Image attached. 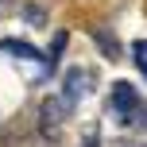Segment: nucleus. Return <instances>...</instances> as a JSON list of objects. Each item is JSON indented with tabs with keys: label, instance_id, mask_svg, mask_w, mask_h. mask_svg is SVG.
Wrapping results in <instances>:
<instances>
[{
	"label": "nucleus",
	"instance_id": "1",
	"mask_svg": "<svg viewBox=\"0 0 147 147\" xmlns=\"http://www.w3.org/2000/svg\"><path fill=\"white\" fill-rule=\"evenodd\" d=\"M66 112H70V101H66V97H47V101L39 105V124H43V136H47V140H54V136L62 132Z\"/></svg>",
	"mask_w": 147,
	"mask_h": 147
},
{
	"label": "nucleus",
	"instance_id": "2",
	"mask_svg": "<svg viewBox=\"0 0 147 147\" xmlns=\"http://www.w3.org/2000/svg\"><path fill=\"white\" fill-rule=\"evenodd\" d=\"M140 109V97H136V89L128 85V81H116V89H112V112H116V120H132V112Z\"/></svg>",
	"mask_w": 147,
	"mask_h": 147
},
{
	"label": "nucleus",
	"instance_id": "3",
	"mask_svg": "<svg viewBox=\"0 0 147 147\" xmlns=\"http://www.w3.org/2000/svg\"><path fill=\"white\" fill-rule=\"evenodd\" d=\"M0 51H12L16 58H43L31 43H20V39H0Z\"/></svg>",
	"mask_w": 147,
	"mask_h": 147
},
{
	"label": "nucleus",
	"instance_id": "4",
	"mask_svg": "<svg viewBox=\"0 0 147 147\" xmlns=\"http://www.w3.org/2000/svg\"><path fill=\"white\" fill-rule=\"evenodd\" d=\"M81 81H85V70H70V74H66V101H70V105L78 101V97H81V89H85Z\"/></svg>",
	"mask_w": 147,
	"mask_h": 147
},
{
	"label": "nucleus",
	"instance_id": "5",
	"mask_svg": "<svg viewBox=\"0 0 147 147\" xmlns=\"http://www.w3.org/2000/svg\"><path fill=\"white\" fill-rule=\"evenodd\" d=\"M93 39L105 47V58H120V43H116V39H112L105 27H97V31H93Z\"/></svg>",
	"mask_w": 147,
	"mask_h": 147
},
{
	"label": "nucleus",
	"instance_id": "6",
	"mask_svg": "<svg viewBox=\"0 0 147 147\" xmlns=\"http://www.w3.org/2000/svg\"><path fill=\"white\" fill-rule=\"evenodd\" d=\"M132 58H136V66H140V74L147 78V39H136L132 43Z\"/></svg>",
	"mask_w": 147,
	"mask_h": 147
},
{
	"label": "nucleus",
	"instance_id": "7",
	"mask_svg": "<svg viewBox=\"0 0 147 147\" xmlns=\"http://www.w3.org/2000/svg\"><path fill=\"white\" fill-rule=\"evenodd\" d=\"M128 124H136V128H147V105H140V109L132 112V120Z\"/></svg>",
	"mask_w": 147,
	"mask_h": 147
}]
</instances>
